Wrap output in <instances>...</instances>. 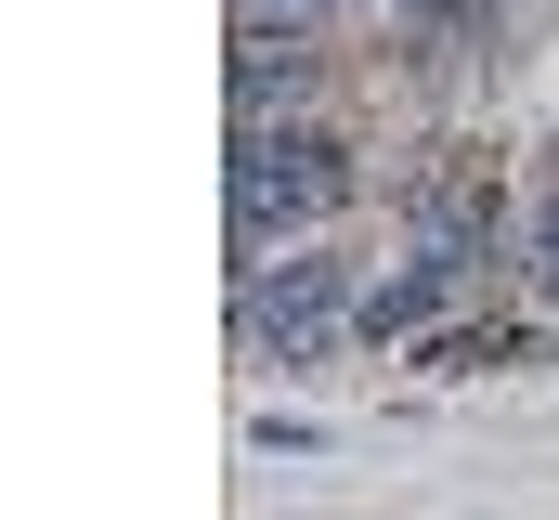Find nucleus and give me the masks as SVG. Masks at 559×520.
<instances>
[{
	"instance_id": "f257e3e1",
	"label": "nucleus",
	"mask_w": 559,
	"mask_h": 520,
	"mask_svg": "<svg viewBox=\"0 0 559 520\" xmlns=\"http://www.w3.org/2000/svg\"><path fill=\"white\" fill-rule=\"evenodd\" d=\"M352 196H365L352 143H325V130H235V260H274V235L338 222Z\"/></svg>"
},
{
	"instance_id": "20e7f679",
	"label": "nucleus",
	"mask_w": 559,
	"mask_h": 520,
	"mask_svg": "<svg viewBox=\"0 0 559 520\" xmlns=\"http://www.w3.org/2000/svg\"><path fill=\"white\" fill-rule=\"evenodd\" d=\"M468 273H481L468 248H429L417 273H391V286H365V299H352V326H365V339H417V326H442V299H455Z\"/></svg>"
},
{
	"instance_id": "39448f33",
	"label": "nucleus",
	"mask_w": 559,
	"mask_h": 520,
	"mask_svg": "<svg viewBox=\"0 0 559 520\" xmlns=\"http://www.w3.org/2000/svg\"><path fill=\"white\" fill-rule=\"evenodd\" d=\"M508 352H521L508 326H495V339H481V326H455V339H429V365H442V378H481V365H508Z\"/></svg>"
},
{
	"instance_id": "7ed1b4c3",
	"label": "nucleus",
	"mask_w": 559,
	"mask_h": 520,
	"mask_svg": "<svg viewBox=\"0 0 559 520\" xmlns=\"http://www.w3.org/2000/svg\"><path fill=\"white\" fill-rule=\"evenodd\" d=\"M417 235H429V248L495 260V235H508V182H495V156H481V143H442V156L417 169Z\"/></svg>"
},
{
	"instance_id": "f03ea898",
	"label": "nucleus",
	"mask_w": 559,
	"mask_h": 520,
	"mask_svg": "<svg viewBox=\"0 0 559 520\" xmlns=\"http://www.w3.org/2000/svg\"><path fill=\"white\" fill-rule=\"evenodd\" d=\"M352 299V260H235V339L248 352H312Z\"/></svg>"
}]
</instances>
